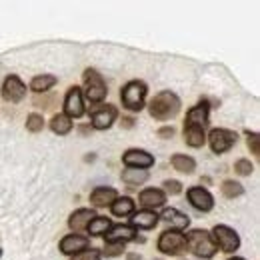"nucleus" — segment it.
I'll return each instance as SVG.
<instances>
[{"label":"nucleus","instance_id":"1","mask_svg":"<svg viewBox=\"0 0 260 260\" xmlns=\"http://www.w3.org/2000/svg\"><path fill=\"white\" fill-rule=\"evenodd\" d=\"M180 106H182V102H180V98L176 96L174 92L162 90V92H158L156 96L150 100L148 112H150V116H152L154 120L166 122V120L174 118V116L180 112Z\"/></svg>","mask_w":260,"mask_h":260},{"label":"nucleus","instance_id":"2","mask_svg":"<svg viewBox=\"0 0 260 260\" xmlns=\"http://www.w3.org/2000/svg\"><path fill=\"white\" fill-rule=\"evenodd\" d=\"M184 238H186V248L198 256V258L202 260H208L212 258L214 254H216V244H214V240H212V234L208 232V230H200V228H194V230H190L188 234H184Z\"/></svg>","mask_w":260,"mask_h":260},{"label":"nucleus","instance_id":"3","mask_svg":"<svg viewBox=\"0 0 260 260\" xmlns=\"http://www.w3.org/2000/svg\"><path fill=\"white\" fill-rule=\"evenodd\" d=\"M146 84L142 80H130L122 86L120 90V100H122V106L126 110L132 112H140L144 108V100H146Z\"/></svg>","mask_w":260,"mask_h":260},{"label":"nucleus","instance_id":"4","mask_svg":"<svg viewBox=\"0 0 260 260\" xmlns=\"http://www.w3.org/2000/svg\"><path fill=\"white\" fill-rule=\"evenodd\" d=\"M108 94L106 82L104 78L98 74L94 68H86L84 70V96L88 98V102H102Z\"/></svg>","mask_w":260,"mask_h":260},{"label":"nucleus","instance_id":"5","mask_svg":"<svg viewBox=\"0 0 260 260\" xmlns=\"http://www.w3.org/2000/svg\"><path fill=\"white\" fill-rule=\"evenodd\" d=\"M158 250L166 256H178L186 252V238L180 230H164L158 238Z\"/></svg>","mask_w":260,"mask_h":260},{"label":"nucleus","instance_id":"6","mask_svg":"<svg viewBox=\"0 0 260 260\" xmlns=\"http://www.w3.org/2000/svg\"><path fill=\"white\" fill-rule=\"evenodd\" d=\"M212 240L216 244V248H220L222 252H236L240 246V236L234 228L226 226V224H218L212 230Z\"/></svg>","mask_w":260,"mask_h":260},{"label":"nucleus","instance_id":"7","mask_svg":"<svg viewBox=\"0 0 260 260\" xmlns=\"http://www.w3.org/2000/svg\"><path fill=\"white\" fill-rule=\"evenodd\" d=\"M206 140H208V144H210L214 154H222V152H228L236 144L238 136H236V132H232L228 128H212Z\"/></svg>","mask_w":260,"mask_h":260},{"label":"nucleus","instance_id":"8","mask_svg":"<svg viewBox=\"0 0 260 260\" xmlns=\"http://www.w3.org/2000/svg\"><path fill=\"white\" fill-rule=\"evenodd\" d=\"M2 96L6 102H10V104H18L22 98L26 96V86H24V82L16 76V74H10L6 80H4V84H2Z\"/></svg>","mask_w":260,"mask_h":260},{"label":"nucleus","instance_id":"9","mask_svg":"<svg viewBox=\"0 0 260 260\" xmlns=\"http://www.w3.org/2000/svg\"><path fill=\"white\" fill-rule=\"evenodd\" d=\"M64 114L68 118H80L84 114V100H82V88L70 86L64 96Z\"/></svg>","mask_w":260,"mask_h":260},{"label":"nucleus","instance_id":"10","mask_svg":"<svg viewBox=\"0 0 260 260\" xmlns=\"http://www.w3.org/2000/svg\"><path fill=\"white\" fill-rule=\"evenodd\" d=\"M116 116H118V110L112 104H104V106H98V108L92 110L90 120H92V126L96 130H106L112 126Z\"/></svg>","mask_w":260,"mask_h":260},{"label":"nucleus","instance_id":"11","mask_svg":"<svg viewBox=\"0 0 260 260\" xmlns=\"http://www.w3.org/2000/svg\"><path fill=\"white\" fill-rule=\"evenodd\" d=\"M122 162L126 168H140V170H146L154 164V156L146 150H140V148H130L122 154Z\"/></svg>","mask_w":260,"mask_h":260},{"label":"nucleus","instance_id":"12","mask_svg":"<svg viewBox=\"0 0 260 260\" xmlns=\"http://www.w3.org/2000/svg\"><path fill=\"white\" fill-rule=\"evenodd\" d=\"M186 196H188V202L194 206L196 210H200V212H210L214 208V196L210 194L206 188H202V186L188 188Z\"/></svg>","mask_w":260,"mask_h":260},{"label":"nucleus","instance_id":"13","mask_svg":"<svg viewBox=\"0 0 260 260\" xmlns=\"http://www.w3.org/2000/svg\"><path fill=\"white\" fill-rule=\"evenodd\" d=\"M208 114H210V106L206 100L198 102L196 106H192L186 114V120H184V126H196V128H206L208 126Z\"/></svg>","mask_w":260,"mask_h":260},{"label":"nucleus","instance_id":"14","mask_svg":"<svg viewBox=\"0 0 260 260\" xmlns=\"http://www.w3.org/2000/svg\"><path fill=\"white\" fill-rule=\"evenodd\" d=\"M92 218H96V212H94L92 208H78V210H74V212L70 214L68 226L74 230V234H78V232H82V230L88 228Z\"/></svg>","mask_w":260,"mask_h":260},{"label":"nucleus","instance_id":"15","mask_svg":"<svg viewBox=\"0 0 260 260\" xmlns=\"http://www.w3.org/2000/svg\"><path fill=\"white\" fill-rule=\"evenodd\" d=\"M86 248H88V238H86V236H80V234H68V236H64V238L60 240V250H62V254L74 256V254H78V252H82V250H86Z\"/></svg>","mask_w":260,"mask_h":260},{"label":"nucleus","instance_id":"16","mask_svg":"<svg viewBox=\"0 0 260 260\" xmlns=\"http://www.w3.org/2000/svg\"><path fill=\"white\" fill-rule=\"evenodd\" d=\"M138 202L144 206V210H154V208H160L166 202V194H164L160 188H146L142 190L138 196Z\"/></svg>","mask_w":260,"mask_h":260},{"label":"nucleus","instance_id":"17","mask_svg":"<svg viewBox=\"0 0 260 260\" xmlns=\"http://www.w3.org/2000/svg\"><path fill=\"white\" fill-rule=\"evenodd\" d=\"M116 198H118V192L112 186H96L90 194V204L94 208H104V206H110Z\"/></svg>","mask_w":260,"mask_h":260},{"label":"nucleus","instance_id":"18","mask_svg":"<svg viewBox=\"0 0 260 260\" xmlns=\"http://www.w3.org/2000/svg\"><path fill=\"white\" fill-rule=\"evenodd\" d=\"M104 236H106V242H122V244H126L130 240H136V230L130 224H116V226L110 228Z\"/></svg>","mask_w":260,"mask_h":260},{"label":"nucleus","instance_id":"19","mask_svg":"<svg viewBox=\"0 0 260 260\" xmlns=\"http://www.w3.org/2000/svg\"><path fill=\"white\" fill-rule=\"evenodd\" d=\"M158 218H162L166 224H170L172 230H182V228L190 224V218L186 214H182L180 210H176V208H164Z\"/></svg>","mask_w":260,"mask_h":260},{"label":"nucleus","instance_id":"20","mask_svg":"<svg viewBox=\"0 0 260 260\" xmlns=\"http://www.w3.org/2000/svg\"><path fill=\"white\" fill-rule=\"evenodd\" d=\"M158 214L154 210H140L132 216V228H142V230H150L158 224Z\"/></svg>","mask_w":260,"mask_h":260},{"label":"nucleus","instance_id":"21","mask_svg":"<svg viewBox=\"0 0 260 260\" xmlns=\"http://www.w3.org/2000/svg\"><path fill=\"white\" fill-rule=\"evenodd\" d=\"M170 164L174 170H178L182 174H192L196 170V160L192 156H186V154H174L170 158Z\"/></svg>","mask_w":260,"mask_h":260},{"label":"nucleus","instance_id":"22","mask_svg":"<svg viewBox=\"0 0 260 260\" xmlns=\"http://www.w3.org/2000/svg\"><path fill=\"white\" fill-rule=\"evenodd\" d=\"M148 180V170H140V168H126L122 172V182L128 186H138L142 182Z\"/></svg>","mask_w":260,"mask_h":260},{"label":"nucleus","instance_id":"23","mask_svg":"<svg viewBox=\"0 0 260 260\" xmlns=\"http://www.w3.org/2000/svg\"><path fill=\"white\" fill-rule=\"evenodd\" d=\"M110 210L114 216H130L134 212V200L128 196H122V198H116L112 204H110Z\"/></svg>","mask_w":260,"mask_h":260},{"label":"nucleus","instance_id":"24","mask_svg":"<svg viewBox=\"0 0 260 260\" xmlns=\"http://www.w3.org/2000/svg\"><path fill=\"white\" fill-rule=\"evenodd\" d=\"M50 128H52L54 134L64 136V134H68V132L72 130V118H68L64 112L54 114V116H52V120H50Z\"/></svg>","mask_w":260,"mask_h":260},{"label":"nucleus","instance_id":"25","mask_svg":"<svg viewBox=\"0 0 260 260\" xmlns=\"http://www.w3.org/2000/svg\"><path fill=\"white\" fill-rule=\"evenodd\" d=\"M184 140H186V144H188V146H192V148H200V146H204V142H206V134H204V130L202 128H196V126H184Z\"/></svg>","mask_w":260,"mask_h":260},{"label":"nucleus","instance_id":"26","mask_svg":"<svg viewBox=\"0 0 260 260\" xmlns=\"http://www.w3.org/2000/svg\"><path fill=\"white\" fill-rule=\"evenodd\" d=\"M56 76L52 74H42V76H34L32 82H30V90L32 92H46L48 88H52L56 84Z\"/></svg>","mask_w":260,"mask_h":260},{"label":"nucleus","instance_id":"27","mask_svg":"<svg viewBox=\"0 0 260 260\" xmlns=\"http://www.w3.org/2000/svg\"><path fill=\"white\" fill-rule=\"evenodd\" d=\"M110 228H112L110 218L96 216V218H92V220H90V224H88L86 230H88V234H92V236H102V234H106Z\"/></svg>","mask_w":260,"mask_h":260},{"label":"nucleus","instance_id":"28","mask_svg":"<svg viewBox=\"0 0 260 260\" xmlns=\"http://www.w3.org/2000/svg\"><path fill=\"white\" fill-rule=\"evenodd\" d=\"M220 190H222V194L226 196V198H236V196H240L244 192L242 184L236 182V180H224L222 186H220Z\"/></svg>","mask_w":260,"mask_h":260},{"label":"nucleus","instance_id":"29","mask_svg":"<svg viewBox=\"0 0 260 260\" xmlns=\"http://www.w3.org/2000/svg\"><path fill=\"white\" fill-rule=\"evenodd\" d=\"M42 128H44V118H42L40 114L32 112V114L26 118V130H30V132H40Z\"/></svg>","mask_w":260,"mask_h":260},{"label":"nucleus","instance_id":"30","mask_svg":"<svg viewBox=\"0 0 260 260\" xmlns=\"http://www.w3.org/2000/svg\"><path fill=\"white\" fill-rule=\"evenodd\" d=\"M122 250H124V244H122V242H106V246H104V252H100V254H104V256L112 258V256H118V254H122Z\"/></svg>","mask_w":260,"mask_h":260},{"label":"nucleus","instance_id":"31","mask_svg":"<svg viewBox=\"0 0 260 260\" xmlns=\"http://www.w3.org/2000/svg\"><path fill=\"white\" fill-rule=\"evenodd\" d=\"M234 170H236L240 176H250V174H252V170H254V166L250 164V160L240 158V160H236V164H234Z\"/></svg>","mask_w":260,"mask_h":260},{"label":"nucleus","instance_id":"32","mask_svg":"<svg viewBox=\"0 0 260 260\" xmlns=\"http://www.w3.org/2000/svg\"><path fill=\"white\" fill-rule=\"evenodd\" d=\"M100 258H102V254H100L98 250H94V248H86V250L74 254L70 260H100Z\"/></svg>","mask_w":260,"mask_h":260},{"label":"nucleus","instance_id":"33","mask_svg":"<svg viewBox=\"0 0 260 260\" xmlns=\"http://www.w3.org/2000/svg\"><path fill=\"white\" fill-rule=\"evenodd\" d=\"M164 194H180L182 192V184L178 180H164Z\"/></svg>","mask_w":260,"mask_h":260},{"label":"nucleus","instance_id":"34","mask_svg":"<svg viewBox=\"0 0 260 260\" xmlns=\"http://www.w3.org/2000/svg\"><path fill=\"white\" fill-rule=\"evenodd\" d=\"M246 136H248V148L252 150V154H260V138L256 132H246Z\"/></svg>","mask_w":260,"mask_h":260},{"label":"nucleus","instance_id":"35","mask_svg":"<svg viewBox=\"0 0 260 260\" xmlns=\"http://www.w3.org/2000/svg\"><path fill=\"white\" fill-rule=\"evenodd\" d=\"M172 134H174V128H172V126H166V128L158 130V136H162V138H166V136H172Z\"/></svg>","mask_w":260,"mask_h":260},{"label":"nucleus","instance_id":"36","mask_svg":"<svg viewBox=\"0 0 260 260\" xmlns=\"http://www.w3.org/2000/svg\"><path fill=\"white\" fill-rule=\"evenodd\" d=\"M128 260H142L140 256H136V254H128Z\"/></svg>","mask_w":260,"mask_h":260},{"label":"nucleus","instance_id":"37","mask_svg":"<svg viewBox=\"0 0 260 260\" xmlns=\"http://www.w3.org/2000/svg\"><path fill=\"white\" fill-rule=\"evenodd\" d=\"M228 260H244V258H238V256H234V258H228Z\"/></svg>","mask_w":260,"mask_h":260},{"label":"nucleus","instance_id":"38","mask_svg":"<svg viewBox=\"0 0 260 260\" xmlns=\"http://www.w3.org/2000/svg\"><path fill=\"white\" fill-rule=\"evenodd\" d=\"M0 256H2V250H0Z\"/></svg>","mask_w":260,"mask_h":260}]
</instances>
